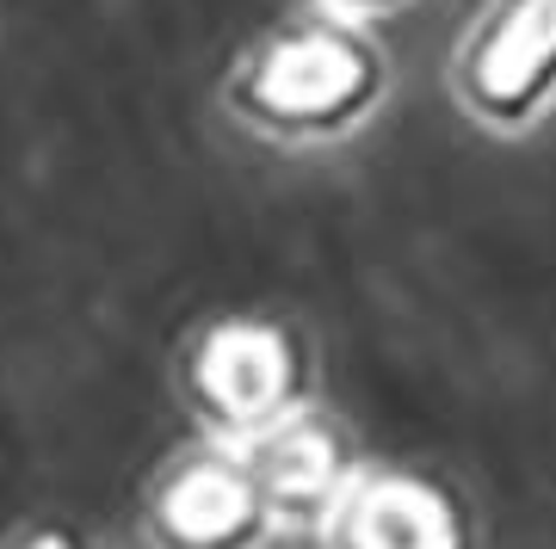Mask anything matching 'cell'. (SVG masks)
<instances>
[{"mask_svg": "<svg viewBox=\"0 0 556 549\" xmlns=\"http://www.w3.org/2000/svg\"><path fill=\"white\" fill-rule=\"evenodd\" d=\"M378 80V62L353 31L303 25L248 62V75L236 80V105L278 137H328L371 105Z\"/></svg>", "mask_w": 556, "mask_h": 549, "instance_id": "obj_1", "label": "cell"}, {"mask_svg": "<svg viewBox=\"0 0 556 549\" xmlns=\"http://www.w3.org/2000/svg\"><path fill=\"white\" fill-rule=\"evenodd\" d=\"M298 346L273 321H217L186 358V395L229 445L285 420L298 408Z\"/></svg>", "mask_w": 556, "mask_h": 549, "instance_id": "obj_2", "label": "cell"}, {"mask_svg": "<svg viewBox=\"0 0 556 549\" xmlns=\"http://www.w3.org/2000/svg\"><path fill=\"white\" fill-rule=\"evenodd\" d=\"M273 531L278 519L236 445L186 457L179 470L161 475L155 500H149L155 549H260Z\"/></svg>", "mask_w": 556, "mask_h": 549, "instance_id": "obj_3", "label": "cell"}, {"mask_svg": "<svg viewBox=\"0 0 556 549\" xmlns=\"http://www.w3.org/2000/svg\"><path fill=\"white\" fill-rule=\"evenodd\" d=\"M470 112L526 124L556 93V0H495L457 56Z\"/></svg>", "mask_w": 556, "mask_h": 549, "instance_id": "obj_4", "label": "cell"}, {"mask_svg": "<svg viewBox=\"0 0 556 549\" xmlns=\"http://www.w3.org/2000/svg\"><path fill=\"white\" fill-rule=\"evenodd\" d=\"M321 531L328 549H477L470 512L415 470L353 475Z\"/></svg>", "mask_w": 556, "mask_h": 549, "instance_id": "obj_5", "label": "cell"}, {"mask_svg": "<svg viewBox=\"0 0 556 549\" xmlns=\"http://www.w3.org/2000/svg\"><path fill=\"white\" fill-rule=\"evenodd\" d=\"M236 451L248 457V470H254L278 525H328V512L340 507V494L353 482L340 432L321 426L316 413L303 408H291L254 438H241Z\"/></svg>", "mask_w": 556, "mask_h": 549, "instance_id": "obj_6", "label": "cell"}, {"mask_svg": "<svg viewBox=\"0 0 556 549\" xmlns=\"http://www.w3.org/2000/svg\"><path fill=\"white\" fill-rule=\"evenodd\" d=\"M13 549H75L62 531H38V537H25V544H13Z\"/></svg>", "mask_w": 556, "mask_h": 549, "instance_id": "obj_7", "label": "cell"}, {"mask_svg": "<svg viewBox=\"0 0 556 549\" xmlns=\"http://www.w3.org/2000/svg\"><path fill=\"white\" fill-rule=\"evenodd\" d=\"M358 7H371V0H358Z\"/></svg>", "mask_w": 556, "mask_h": 549, "instance_id": "obj_8", "label": "cell"}]
</instances>
